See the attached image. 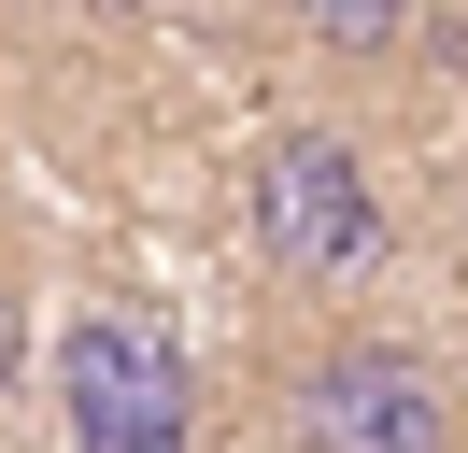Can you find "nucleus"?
I'll list each match as a JSON object with an SVG mask.
<instances>
[{
	"instance_id": "4",
	"label": "nucleus",
	"mask_w": 468,
	"mask_h": 453,
	"mask_svg": "<svg viewBox=\"0 0 468 453\" xmlns=\"http://www.w3.org/2000/svg\"><path fill=\"white\" fill-rule=\"evenodd\" d=\"M426 15H440V0H284V28L326 57V71H355V85H369V71H411Z\"/></svg>"
},
{
	"instance_id": "1",
	"label": "nucleus",
	"mask_w": 468,
	"mask_h": 453,
	"mask_svg": "<svg viewBox=\"0 0 468 453\" xmlns=\"http://www.w3.org/2000/svg\"><path fill=\"white\" fill-rule=\"evenodd\" d=\"M241 241L284 298L313 311H355L383 269H398V198H383L369 142L326 128V113H284V128L241 156Z\"/></svg>"
},
{
	"instance_id": "5",
	"label": "nucleus",
	"mask_w": 468,
	"mask_h": 453,
	"mask_svg": "<svg viewBox=\"0 0 468 453\" xmlns=\"http://www.w3.org/2000/svg\"><path fill=\"white\" fill-rule=\"evenodd\" d=\"M29 354H43V311H29V283H15V269H0V396H15V383H29Z\"/></svg>"
},
{
	"instance_id": "2",
	"label": "nucleus",
	"mask_w": 468,
	"mask_h": 453,
	"mask_svg": "<svg viewBox=\"0 0 468 453\" xmlns=\"http://www.w3.org/2000/svg\"><path fill=\"white\" fill-rule=\"evenodd\" d=\"M270 425H284V453H468V383L426 340L369 326V311H326L270 368Z\"/></svg>"
},
{
	"instance_id": "3",
	"label": "nucleus",
	"mask_w": 468,
	"mask_h": 453,
	"mask_svg": "<svg viewBox=\"0 0 468 453\" xmlns=\"http://www.w3.org/2000/svg\"><path fill=\"white\" fill-rule=\"evenodd\" d=\"M58 439L71 453H199V354L143 298L58 311Z\"/></svg>"
},
{
	"instance_id": "6",
	"label": "nucleus",
	"mask_w": 468,
	"mask_h": 453,
	"mask_svg": "<svg viewBox=\"0 0 468 453\" xmlns=\"http://www.w3.org/2000/svg\"><path fill=\"white\" fill-rule=\"evenodd\" d=\"M86 28H143V15H171V0H71Z\"/></svg>"
}]
</instances>
